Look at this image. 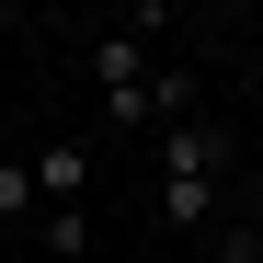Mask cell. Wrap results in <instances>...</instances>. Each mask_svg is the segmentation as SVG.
Wrapping results in <instances>:
<instances>
[{
	"instance_id": "277c9868",
	"label": "cell",
	"mask_w": 263,
	"mask_h": 263,
	"mask_svg": "<svg viewBox=\"0 0 263 263\" xmlns=\"http://www.w3.org/2000/svg\"><path fill=\"white\" fill-rule=\"evenodd\" d=\"M217 217V183H195V172H160V229H206Z\"/></svg>"
},
{
	"instance_id": "8992f818",
	"label": "cell",
	"mask_w": 263,
	"mask_h": 263,
	"mask_svg": "<svg viewBox=\"0 0 263 263\" xmlns=\"http://www.w3.org/2000/svg\"><path fill=\"white\" fill-rule=\"evenodd\" d=\"M12 217H34V160H0V229Z\"/></svg>"
},
{
	"instance_id": "7a4b0ae2",
	"label": "cell",
	"mask_w": 263,
	"mask_h": 263,
	"mask_svg": "<svg viewBox=\"0 0 263 263\" xmlns=\"http://www.w3.org/2000/svg\"><path fill=\"white\" fill-rule=\"evenodd\" d=\"M23 160H34V206H80V195H92V138H46Z\"/></svg>"
},
{
	"instance_id": "6da1fadb",
	"label": "cell",
	"mask_w": 263,
	"mask_h": 263,
	"mask_svg": "<svg viewBox=\"0 0 263 263\" xmlns=\"http://www.w3.org/2000/svg\"><path fill=\"white\" fill-rule=\"evenodd\" d=\"M160 172H195V183H229V126L217 115H183V126H160Z\"/></svg>"
},
{
	"instance_id": "3957f363",
	"label": "cell",
	"mask_w": 263,
	"mask_h": 263,
	"mask_svg": "<svg viewBox=\"0 0 263 263\" xmlns=\"http://www.w3.org/2000/svg\"><path fill=\"white\" fill-rule=\"evenodd\" d=\"M138 80H149V34H126V23H115L103 46H92V92H103V103H126Z\"/></svg>"
},
{
	"instance_id": "5b68a950",
	"label": "cell",
	"mask_w": 263,
	"mask_h": 263,
	"mask_svg": "<svg viewBox=\"0 0 263 263\" xmlns=\"http://www.w3.org/2000/svg\"><path fill=\"white\" fill-rule=\"evenodd\" d=\"M34 240H46L58 263H80L92 252V206H34Z\"/></svg>"
},
{
	"instance_id": "52a82bcc",
	"label": "cell",
	"mask_w": 263,
	"mask_h": 263,
	"mask_svg": "<svg viewBox=\"0 0 263 263\" xmlns=\"http://www.w3.org/2000/svg\"><path fill=\"white\" fill-rule=\"evenodd\" d=\"M0 34H23V0H0Z\"/></svg>"
}]
</instances>
